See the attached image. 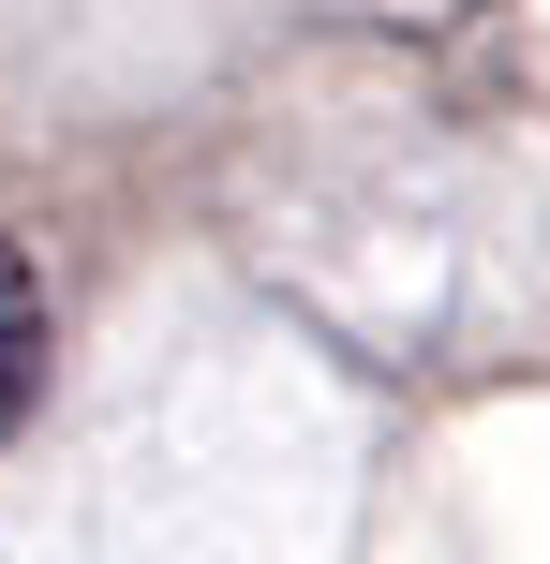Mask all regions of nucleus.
I'll list each match as a JSON object with an SVG mask.
<instances>
[{"mask_svg": "<svg viewBox=\"0 0 550 564\" xmlns=\"http://www.w3.org/2000/svg\"><path fill=\"white\" fill-rule=\"evenodd\" d=\"M30 401H45V268L0 238V446L30 431Z\"/></svg>", "mask_w": 550, "mask_h": 564, "instance_id": "f257e3e1", "label": "nucleus"}]
</instances>
